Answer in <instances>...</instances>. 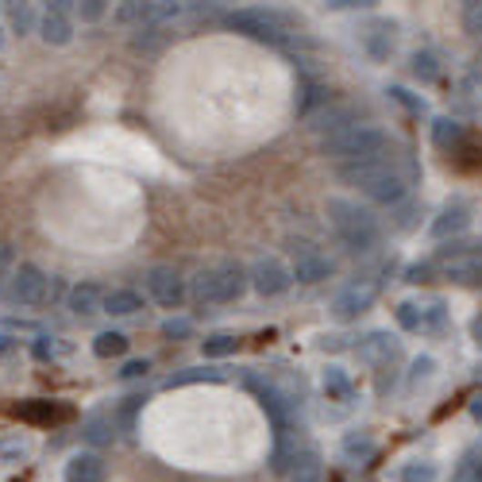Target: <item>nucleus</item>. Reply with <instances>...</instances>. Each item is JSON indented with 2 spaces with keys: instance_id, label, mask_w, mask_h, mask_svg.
Here are the masks:
<instances>
[{
  "instance_id": "28",
  "label": "nucleus",
  "mask_w": 482,
  "mask_h": 482,
  "mask_svg": "<svg viewBox=\"0 0 482 482\" xmlns=\"http://www.w3.org/2000/svg\"><path fill=\"white\" fill-rule=\"evenodd\" d=\"M440 471H437V463H428V459H417V463H406L397 475V482H437Z\"/></svg>"
},
{
  "instance_id": "41",
  "label": "nucleus",
  "mask_w": 482,
  "mask_h": 482,
  "mask_svg": "<svg viewBox=\"0 0 482 482\" xmlns=\"http://www.w3.org/2000/svg\"><path fill=\"white\" fill-rule=\"evenodd\" d=\"M31 351H35V359H55L58 356V344L51 340V336H39V340L31 344Z\"/></svg>"
},
{
  "instance_id": "26",
  "label": "nucleus",
  "mask_w": 482,
  "mask_h": 482,
  "mask_svg": "<svg viewBox=\"0 0 482 482\" xmlns=\"http://www.w3.org/2000/svg\"><path fill=\"white\" fill-rule=\"evenodd\" d=\"M93 351H96L101 359H116V356H124V351H127V336L108 328V332H101V336L93 340Z\"/></svg>"
},
{
  "instance_id": "5",
  "label": "nucleus",
  "mask_w": 482,
  "mask_h": 482,
  "mask_svg": "<svg viewBox=\"0 0 482 482\" xmlns=\"http://www.w3.org/2000/svg\"><path fill=\"white\" fill-rule=\"evenodd\" d=\"M224 24L259 43H286V35L294 31V20L278 8H236L224 15Z\"/></svg>"
},
{
  "instance_id": "10",
  "label": "nucleus",
  "mask_w": 482,
  "mask_h": 482,
  "mask_svg": "<svg viewBox=\"0 0 482 482\" xmlns=\"http://www.w3.org/2000/svg\"><path fill=\"white\" fill-rule=\"evenodd\" d=\"M332 259L328 255H320L316 247H309V244H301V251L294 247V278L297 282H305V286H316V282H325V278H332Z\"/></svg>"
},
{
  "instance_id": "27",
  "label": "nucleus",
  "mask_w": 482,
  "mask_h": 482,
  "mask_svg": "<svg viewBox=\"0 0 482 482\" xmlns=\"http://www.w3.org/2000/svg\"><path fill=\"white\" fill-rule=\"evenodd\" d=\"M444 328H447V305H444V301H428V305H421V332L440 336Z\"/></svg>"
},
{
  "instance_id": "36",
  "label": "nucleus",
  "mask_w": 482,
  "mask_h": 482,
  "mask_svg": "<svg viewBox=\"0 0 482 482\" xmlns=\"http://www.w3.org/2000/svg\"><path fill=\"white\" fill-rule=\"evenodd\" d=\"M143 394H132V397H124V406H120V425H124V432H132L136 428V413L143 409Z\"/></svg>"
},
{
  "instance_id": "47",
  "label": "nucleus",
  "mask_w": 482,
  "mask_h": 482,
  "mask_svg": "<svg viewBox=\"0 0 482 482\" xmlns=\"http://www.w3.org/2000/svg\"><path fill=\"white\" fill-rule=\"evenodd\" d=\"M471 336H475V344L482 347V316H478V320H475V325H471Z\"/></svg>"
},
{
  "instance_id": "24",
  "label": "nucleus",
  "mask_w": 482,
  "mask_h": 482,
  "mask_svg": "<svg viewBox=\"0 0 482 482\" xmlns=\"http://www.w3.org/2000/svg\"><path fill=\"white\" fill-rule=\"evenodd\" d=\"M325 394L332 401H347L351 394H356V382H351V375L344 371V367H328L325 371Z\"/></svg>"
},
{
  "instance_id": "22",
  "label": "nucleus",
  "mask_w": 482,
  "mask_h": 482,
  "mask_svg": "<svg viewBox=\"0 0 482 482\" xmlns=\"http://www.w3.org/2000/svg\"><path fill=\"white\" fill-rule=\"evenodd\" d=\"M139 309H143V297L136 294V289H124V286L108 289V294H105V305H101V313H108V316H132V313H139Z\"/></svg>"
},
{
  "instance_id": "30",
  "label": "nucleus",
  "mask_w": 482,
  "mask_h": 482,
  "mask_svg": "<svg viewBox=\"0 0 482 482\" xmlns=\"http://www.w3.org/2000/svg\"><path fill=\"white\" fill-rule=\"evenodd\" d=\"M409 70H413L417 82H437V77H440L437 58H432L428 51H417V55H413V62H409Z\"/></svg>"
},
{
  "instance_id": "35",
  "label": "nucleus",
  "mask_w": 482,
  "mask_h": 482,
  "mask_svg": "<svg viewBox=\"0 0 482 482\" xmlns=\"http://www.w3.org/2000/svg\"><path fill=\"white\" fill-rule=\"evenodd\" d=\"M163 336H166V340H189V336H193V320H186V316L163 320Z\"/></svg>"
},
{
  "instance_id": "12",
  "label": "nucleus",
  "mask_w": 482,
  "mask_h": 482,
  "mask_svg": "<svg viewBox=\"0 0 482 482\" xmlns=\"http://www.w3.org/2000/svg\"><path fill=\"white\" fill-rule=\"evenodd\" d=\"M305 120H309V127H313V132H316L320 139H325V136H332V132H340V127L356 124V112H351L347 105H332V101H325V105H320L316 112H309V116H305Z\"/></svg>"
},
{
  "instance_id": "37",
  "label": "nucleus",
  "mask_w": 482,
  "mask_h": 482,
  "mask_svg": "<svg viewBox=\"0 0 482 482\" xmlns=\"http://www.w3.org/2000/svg\"><path fill=\"white\" fill-rule=\"evenodd\" d=\"M189 382H224V375L197 367V371H186V375H174V378H170V386H189Z\"/></svg>"
},
{
  "instance_id": "2",
  "label": "nucleus",
  "mask_w": 482,
  "mask_h": 482,
  "mask_svg": "<svg viewBox=\"0 0 482 482\" xmlns=\"http://www.w3.org/2000/svg\"><path fill=\"white\" fill-rule=\"evenodd\" d=\"M328 224H332V232H336V239H340V247L347 255H371L378 247V239H382V228L371 216V208H359L347 197L328 201Z\"/></svg>"
},
{
  "instance_id": "17",
  "label": "nucleus",
  "mask_w": 482,
  "mask_h": 482,
  "mask_svg": "<svg viewBox=\"0 0 482 482\" xmlns=\"http://www.w3.org/2000/svg\"><path fill=\"white\" fill-rule=\"evenodd\" d=\"M39 39L46 46H66L74 39V24H70V15L66 12H46L43 20H39Z\"/></svg>"
},
{
  "instance_id": "38",
  "label": "nucleus",
  "mask_w": 482,
  "mask_h": 482,
  "mask_svg": "<svg viewBox=\"0 0 482 482\" xmlns=\"http://www.w3.org/2000/svg\"><path fill=\"white\" fill-rule=\"evenodd\" d=\"M105 8H108V0H77V15H82L85 24H96V20H101Z\"/></svg>"
},
{
  "instance_id": "16",
  "label": "nucleus",
  "mask_w": 482,
  "mask_h": 482,
  "mask_svg": "<svg viewBox=\"0 0 482 482\" xmlns=\"http://www.w3.org/2000/svg\"><path fill=\"white\" fill-rule=\"evenodd\" d=\"M101 305H105V289L96 286V282H82V286L70 289L66 309H70L74 316H93V313H101Z\"/></svg>"
},
{
  "instance_id": "18",
  "label": "nucleus",
  "mask_w": 482,
  "mask_h": 482,
  "mask_svg": "<svg viewBox=\"0 0 482 482\" xmlns=\"http://www.w3.org/2000/svg\"><path fill=\"white\" fill-rule=\"evenodd\" d=\"M463 139H467V132H463V124H459V120H447V116L432 120V147H437V151L452 155V151L463 147Z\"/></svg>"
},
{
  "instance_id": "4",
  "label": "nucleus",
  "mask_w": 482,
  "mask_h": 482,
  "mask_svg": "<svg viewBox=\"0 0 482 482\" xmlns=\"http://www.w3.org/2000/svg\"><path fill=\"white\" fill-rule=\"evenodd\" d=\"M247 286H251V275L239 263H216V266H205L193 278V297L201 305H232L244 297Z\"/></svg>"
},
{
  "instance_id": "6",
  "label": "nucleus",
  "mask_w": 482,
  "mask_h": 482,
  "mask_svg": "<svg viewBox=\"0 0 482 482\" xmlns=\"http://www.w3.org/2000/svg\"><path fill=\"white\" fill-rule=\"evenodd\" d=\"M8 297H12V305H20V309H39V305L51 297V275L39 270L35 263H20L8 278Z\"/></svg>"
},
{
  "instance_id": "1",
  "label": "nucleus",
  "mask_w": 482,
  "mask_h": 482,
  "mask_svg": "<svg viewBox=\"0 0 482 482\" xmlns=\"http://www.w3.org/2000/svg\"><path fill=\"white\" fill-rule=\"evenodd\" d=\"M336 178L347 182V186H356L359 193H367V201L390 205V208L406 201V193H409L406 174H401L386 155L359 158V163H340V166H336Z\"/></svg>"
},
{
  "instance_id": "45",
  "label": "nucleus",
  "mask_w": 482,
  "mask_h": 482,
  "mask_svg": "<svg viewBox=\"0 0 482 482\" xmlns=\"http://www.w3.org/2000/svg\"><path fill=\"white\" fill-rule=\"evenodd\" d=\"M77 8V0H46V12H70Z\"/></svg>"
},
{
  "instance_id": "34",
  "label": "nucleus",
  "mask_w": 482,
  "mask_h": 482,
  "mask_svg": "<svg viewBox=\"0 0 482 482\" xmlns=\"http://www.w3.org/2000/svg\"><path fill=\"white\" fill-rule=\"evenodd\" d=\"M397 325L406 328V332H421V305L401 301V305H397Z\"/></svg>"
},
{
  "instance_id": "19",
  "label": "nucleus",
  "mask_w": 482,
  "mask_h": 482,
  "mask_svg": "<svg viewBox=\"0 0 482 482\" xmlns=\"http://www.w3.org/2000/svg\"><path fill=\"white\" fill-rule=\"evenodd\" d=\"M444 278L456 286H482V255H467V259L444 263Z\"/></svg>"
},
{
  "instance_id": "50",
  "label": "nucleus",
  "mask_w": 482,
  "mask_h": 482,
  "mask_svg": "<svg viewBox=\"0 0 482 482\" xmlns=\"http://www.w3.org/2000/svg\"><path fill=\"white\" fill-rule=\"evenodd\" d=\"M0 8H5V0H0Z\"/></svg>"
},
{
  "instance_id": "9",
  "label": "nucleus",
  "mask_w": 482,
  "mask_h": 482,
  "mask_svg": "<svg viewBox=\"0 0 482 482\" xmlns=\"http://www.w3.org/2000/svg\"><path fill=\"white\" fill-rule=\"evenodd\" d=\"M251 289L259 297H278V294H286L289 289V282H294V270H289L282 259H275V255H266V259H259L251 270Z\"/></svg>"
},
{
  "instance_id": "15",
  "label": "nucleus",
  "mask_w": 482,
  "mask_h": 482,
  "mask_svg": "<svg viewBox=\"0 0 482 482\" xmlns=\"http://www.w3.org/2000/svg\"><path fill=\"white\" fill-rule=\"evenodd\" d=\"M394 43H397V35H394V24H390V20L367 24V31H363V46H367V55H371V58L386 62V58L394 55Z\"/></svg>"
},
{
  "instance_id": "21",
  "label": "nucleus",
  "mask_w": 482,
  "mask_h": 482,
  "mask_svg": "<svg viewBox=\"0 0 482 482\" xmlns=\"http://www.w3.org/2000/svg\"><path fill=\"white\" fill-rule=\"evenodd\" d=\"M82 437H85V444H93V447L112 444V440H116V417H112V413H93V417H85Z\"/></svg>"
},
{
  "instance_id": "8",
  "label": "nucleus",
  "mask_w": 482,
  "mask_h": 482,
  "mask_svg": "<svg viewBox=\"0 0 482 482\" xmlns=\"http://www.w3.org/2000/svg\"><path fill=\"white\" fill-rule=\"evenodd\" d=\"M143 282H147V294H151L158 305H163V309H182V301H186V294H189V289H186V278H182L174 266H151Z\"/></svg>"
},
{
  "instance_id": "29",
  "label": "nucleus",
  "mask_w": 482,
  "mask_h": 482,
  "mask_svg": "<svg viewBox=\"0 0 482 482\" xmlns=\"http://www.w3.org/2000/svg\"><path fill=\"white\" fill-rule=\"evenodd\" d=\"M344 456L347 459H371L375 456V440L367 437V432H351V437H344Z\"/></svg>"
},
{
  "instance_id": "42",
  "label": "nucleus",
  "mask_w": 482,
  "mask_h": 482,
  "mask_svg": "<svg viewBox=\"0 0 482 482\" xmlns=\"http://www.w3.org/2000/svg\"><path fill=\"white\" fill-rule=\"evenodd\" d=\"M432 371H437V363H432L428 356H425V359H417V363H413V375H409V382H413V386H417V382H425Z\"/></svg>"
},
{
  "instance_id": "43",
  "label": "nucleus",
  "mask_w": 482,
  "mask_h": 482,
  "mask_svg": "<svg viewBox=\"0 0 482 482\" xmlns=\"http://www.w3.org/2000/svg\"><path fill=\"white\" fill-rule=\"evenodd\" d=\"M328 8H336V12H344V8H367V5H375V0H325Z\"/></svg>"
},
{
  "instance_id": "20",
  "label": "nucleus",
  "mask_w": 482,
  "mask_h": 482,
  "mask_svg": "<svg viewBox=\"0 0 482 482\" xmlns=\"http://www.w3.org/2000/svg\"><path fill=\"white\" fill-rule=\"evenodd\" d=\"M289 482H320L325 478V463L313 447H305V452H294V463H289Z\"/></svg>"
},
{
  "instance_id": "39",
  "label": "nucleus",
  "mask_w": 482,
  "mask_h": 482,
  "mask_svg": "<svg viewBox=\"0 0 482 482\" xmlns=\"http://www.w3.org/2000/svg\"><path fill=\"white\" fill-rule=\"evenodd\" d=\"M147 371H151V363H147V359H127V363H124V371H120V378H124V382L147 378Z\"/></svg>"
},
{
  "instance_id": "46",
  "label": "nucleus",
  "mask_w": 482,
  "mask_h": 482,
  "mask_svg": "<svg viewBox=\"0 0 482 482\" xmlns=\"http://www.w3.org/2000/svg\"><path fill=\"white\" fill-rule=\"evenodd\" d=\"M471 417H475V421H482V394L471 401Z\"/></svg>"
},
{
  "instance_id": "44",
  "label": "nucleus",
  "mask_w": 482,
  "mask_h": 482,
  "mask_svg": "<svg viewBox=\"0 0 482 482\" xmlns=\"http://www.w3.org/2000/svg\"><path fill=\"white\" fill-rule=\"evenodd\" d=\"M428 275H432V266H428V263L409 266V270H406V282H428Z\"/></svg>"
},
{
  "instance_id": "40",
  "label": "nucleus",
  "mask_w": 482,
  "mask_h": 482,
  "mask_svg": "<svg viewBox=\"0 0 482 482\" xmlns=\"http://www.w3.org/2000/svg\"><path fill=\"white\" fill-rule=\"evenodd\" d=\"M390 96H394V101H397V105H406L409 112H417V116H421V112H425V101H417V96H409V89H401V85H394V89H390Z\"/></svg>"
},
{
  "instance_id": "31",
  "label": "nucleus",
  "mask_w": 482,
  "mask_h": 482,
  "mask_svg": "<svg viewBox=\"0 0 482 482\" xmlns=\"http://www.w3.org/2000/svg\"><path fill=\"white\" fill-rule=\"evenodd\" d=\"M170 39V31L166 27H158V24H147V27H139V35H136V51H158Z\"/></svg>"
},
{
  "instance_id": "33",
  "label": "nucleus",
  "mask_w": 482,
  "mask_h": 482,
  "mask_svg": "<svg viewBox=\"0 0 482 482\" xmlns=\"http://www.w3.org/2000/svg\"><path fill=\"white\" fill-rule=\"evenodd\" d=\"M463 31L482 35V0H463Z\"/></svg>"
},
{
  "instance_id": "11",
  "label": "nucleus",
  "mask_w": 482,
  "mask_h": 482,
  "mask_svg": "<svg viewBox=\"0 0 482 482\" xmlns=\"http://www.w3.org/2000/svg\"><path fill=\"white\" fill-rule=\"evenodd\" d=\"M108 478V463L105 456L89 447V452H74L66 463V482H105Z\"/></svg>"
},
{
  "instance_id": "25",
  "label": "nucleus",
  "mask_w": 482,
  "mask_h": 482,
  "mask_svg": "<svg viewBox=\"0 0 482 482\" xmlns=\"http://www.w3.org/2000/svg\"><path fill=\"white\" fill-rule=\"evenodd\" d=\"M201 351H205L208 359L236 356V351H239V336H232V332H216V336H208V340H201Z\"/></svg>"
},
{
  "instance_id": "13",
  "label": "nucleus",
  "mask_w": 482,
  "mask_h": 482,
  "mask_svg": "<svg viewBox=\"0 0 482 482\" xmlns=\"http://www.w3.org/2000/svg\"><path fill=\"white\" fill-rule=\"evenodd\" d=\"M471 228V205L467 201H452L440 208V216L432 220V239H447Z\"/></svg>"
},
{
  "instance_id": "32",
  "label": "nucleus",
  "mask_w": 482,
  "mask_h": 482,
  "mask_svg": "<svg viewBox=\"0 0 482 482\" xmlns=\"http://www.w3.org/2000/svg\"><path fill=\"white\" fill-rule=\"evenodd\" d=\"M27 452H31V444L15 432V437H5L0 440V459H8V463H20V459H27Z\"/></svg>"
},
{
  "instance_id": "3",
  "label": "nucleus",
  "mask_w": 482,
  "mask_h": 482,
  "mask_svg": "<svg viewBox=\"0 0 482 482\" xmlns=\"http://www.w3.org/2000/svg\"><path fill=\"white\" fill-rule=\"evenodd\" d=\"M320 151H325L332 163H359V158H378L390 151V136L375 124H347L340 132H332L320 139Z\"/></svg>"
},
{
  "instance_id": "7",
  "label": "nucleus",
  "mask_w": 482,
  "mask_h": 482,
  "mask_svg": "<svg viewBox=\"0 0 482 482\" xmlns=\"http://www.w3.org/2000/svg\"><path fill=\"white\" fill-rule=\"evenodd\" d=\"M378 282L375 278H356V282H347L340 294L332 297V316L340 320V325H347V320H359L371 305L378 301Z\"/></svg>"
},
{
  "instance_id": "23",
  "label": "nucleus",
  "mask_w": 482,
  "mask_h": 482,
  "mask_svg": "<svg viewBox=\"0 0 482 482\" xmlns=\"http://www.w3.org/2000/svg\"><path fill=\"white\" fill-rule=\"evenodd\" d=\"M24 417V421H35V425H51V421H62L66 417V409L55 406V401H27V406L15 409Z\"/></svg>"
},
{
  "instance_id": "14",
  "label": "nucleus",
  "mask_w": 482,
  "mask_h": 482,
  "mask_svg": "<svg viewBox=\"0 0 482 482\" xmlns=\"http://www.w3.org/2000/svg\"><path fill=\"white\" fill-rule=\"evenodd\" d=\"M359 359L363 363H371V367H382V363H390V359H397V340L390 332H371V336H363L359 340Z\"/></svg>"
},
{
  "instance_id": "49",
  "label": "nucleus",
  "mask_w": 482,
  "mask_h": 482,
  "mask_svg": "<svg viewBox=\"0 0 482 482\" xmlns=\"http://www.w3.org/2000/svg\"><path fill=\"white\" fill-rule=\"evenodd\" d=\"M0 46H5V31H0Z\"/></svg>"
},
{
  "instance_id": "48",
  "label": "nucleus",
  "mask_w": 482,
  "mask_h": 482,
  "mask_svg": "<svg viewBox=\"0 0 482 482\" xmlns=\"http://www.w3.org/2000/svg\"><path fill=\"white\" fill-rule=\"evenodd\" d=\"M5 351H12V336L0 332V356H5Z\"/></svg>"
}]
</instances>
